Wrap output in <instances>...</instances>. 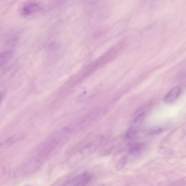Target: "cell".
Instances as JSON below:
<instances>
[{"instance_id": "1", "label": "cell", "mask_w": 186, "mask_h": 186, "mask_svg": "<svg viewBox=\"0 0 186 186\" xmlns=\"http://www.w3.org/2000/svg\"><path fill=\"white\" fill-rule=\"evenodd\" d=\"M91 179V174L84 171L65 180L59 186H86Z\"/></svg>"}, {"instance_id": "2", "label": "cell", "mask_w": 186, "mask_h": 186, "mask_svg": "<svg viewBox=\"0 0 186 186\" xmlns=\"http://www.w3.org/2000/svg\"><path fill=\"white\" fill-rule=\"evenodd\" d=\"M40 7L38 4L35 2H29L26 4L22 8V12L23 15H31L39 11Z\"/></svg>"}, {"instance_id": "3", "label": "cell", "mask_w": 186, "mask_h": 186, "mask_svg": "<svg viewBox=\"0 0 186 186\" xmlns=\"http://www.w3.org/2000/svg\"><path fill=\"white\" fill-rule=\"evenodd\" d=\"M181 93V89L179 87L173 88L168 93L164 98V101L167 103H171L175 102Z\"/></svg>"}, {"instance_id": "4", "label": "cell", "mask_w": 186, "mask_h": 186, "mask_svg": "<svg viewBox=\"0 0 186 186\" xmlns=\"http://www.w3.org/2000/svg\"><path fill=\"white\" fill-rule=\"evenodd\" d=\"M142 149V146L140 144H135L130 147V152L132 154H137L139 153Z\"/></svg>"}, {"instance_id": "5", "label": "cell", "mask_w": 186, "mask_h": 186, "mask_svg": "<svg viewBox=\"0 0 186 186\" xmlns=\"http://www.w3.org/2000/svg\"><path fill=\"white\" fill-rule=\"evenodd\" d=\"M126 159L125 158H123L119 162L117 166V169L118 170H120L124 167V165L125 164Z\"/></svg>"}, {"instance_id": "6", "label": "cell", "mask_w": 186, "mask_h": 186, "mask_svg": "<svg viewBox=\"0 0 186 186\" xmlns=\"http://www.w3.org/2000/svg\"><path fill=\"white\" fill-rule=\"evenodd\" d=\"M144 115V113L140 114L139 115H138V116L135 118V121H138L141 118H142V117H143V116Z\"/></svg>"}, {"instance_id": "7", "label": "cell", "mask_w": 186, "mask_h": 186, "mask_svg": "<svg viewBox=\"0 0 186 186\" xmlns=\"http://www.w3.org/2000/svg\"><path fill=\"white\" fill-rule=\"evenodd\" d=\"M162 129H161V128H159V129H156L155 130L153 131L152 132V133L154 134H158L162 133Z\"/></svg>"}, {"instance_id": "8", "label": "cell", "mask_w": 186, "mask_h": 186, "mask_svg": "<svg viewBox=\"0 0 186 186\" xmlns=\"http://www.w3.org/2000/svg\"></svg>"}]
</instances>
